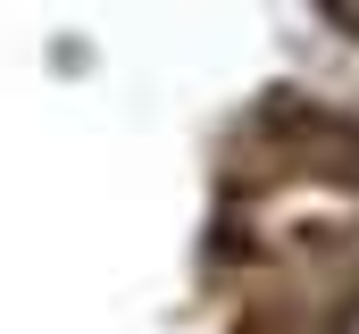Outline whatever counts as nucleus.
Segmentation results:
<instances>
[{"label":"nucleus","mask_w":359,"mask_h":334,"mask_svg":"<svg viewBox=\"0 0 359 334\" xmlns=\"http://www.w3.org/2000/svg\"><path fill=\"white\" fill-rule=\"evenodd\" d=\"M334 334H359V301H351V309H343V326H334Z\"/></svg>","instance_id":"nucleus-1"}]
</instances>
